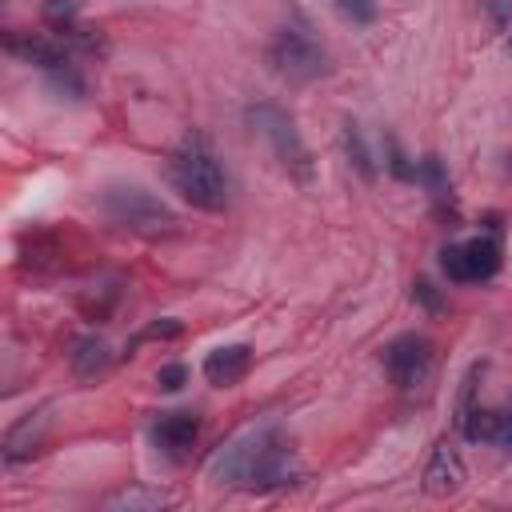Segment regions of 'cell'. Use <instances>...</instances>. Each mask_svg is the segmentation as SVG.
I'll return each mask as SVG.
<instances>
[{
	"label": "cell",
	"mask_w": 512,
	"mask_h": 512,
	"mask_svg": "<svg viewBox=\"0 0 512 512\" xmlns=\"http://www.w3.org/2000/svg\"><path fill=\"white\" fill-rule=\"evenodd\" d=\"M508 48H512V40H508Z\"/></svg>",
	"instance_id": "obj_24"
},
{
	"label": "cell",
	"mask_w": 512,
	"mask_h": 512,
	"mask_svg": "<svg viewBox=\"0 0 512 512\" xmlns=\"http://www.w3.org/2000/svg\"><path fill=\"white\" fill-rule=\"evenodd\" d=\"M112 364V352L100 336H76L72 348H68V368L80 376V380H96L100 372H108Z\"/></svg>",
	"instance_id": "obj_13"
},
{
	"label": "cell",
	"mask_w": 512,
	"mask_h": 512,
	"mask_svg": "<svg viewBox=\"0 0 512 512\" xmlns=\"http://www.w3.org/2000/svg\"><path fill=\"white\" fill-rule=\"evenodd\" d=\"M344 152H348V164L364 176V180H376V164H372V152H368V144H364V136H360V128L348 120L344 124Z\"/></svg>",
	"instance_id": "obj_15"
},
{
	"label": "cell",
	"mask_w": 512,
	"mask_h": 512,
	"mask_svg": "<svg viewBox=\"0 0 512 512\" xmlns=\"http://www.w3.org/2000/svg\"><path fill=\"white\" fill-rule=\"evenodd\" d=\"M100 212L112 228L120 232H132V236H148V240H160V236H176L180 232V220L176 212L144 192V188H108L100 192Z\"/></svg>",
	"instance_id": "obj_3"
},
{
	"label": "cell",
	"mask_w": 512,
	"mask_h": 512,
	"mask_svg": "<svg viewBox=\"0 0 512 512\" xmlns=\"http://www.w3.org/2000/svg\"><path fill=\"white\" fill-rule=\"evenodd\" d=\"M44 80H48L52 92H60V96H68V100H84V80H80V72L72 68V60L60 64V68H52V72H44Z\"/></svg>",
	"instance_id": "obj_16"
},
{
	"label": "cell",
	"mask_w": 512,
	"mask_h": 512,
	"mask_svg": "<svg viewBox=\"0 0 512 512\" xmlns=\"http://www.w3.org/2000/svg\"><path fill=\"white\" fill-rule=\"evenodd\" d=\"M156 384H160L164 392H180V388L188 384V368H184V364H164V368L156 372Z\"/></svg>",
	"instance_id": "obj_21"
},
{
	"label": "cell",
	"mask_w": 512,
	"mask_h": 512,
	"mask_svg": "<svg viewBox=\"0 0 512 512\" xmlns=\"http://www.w3.org/2000/svg\"><path fill=\"white\" fill-rule=\"evenodd\" d=\"M460 432H464V440H468V444H496L500 412H492V408H480V404H476L472 412H464Z\"/></svg>",
	"instance_id": "obj_14"
},
{
	"label": "cell",
	"mask_w": 512,
	"mask_h": 512,
	"mask_svg": "<svg viewBox=\"0 0 512 512\" xmlns=\"http://www.w3.org/2000/svg\"><path fill=\"white\" fill-rule=\"evenodd\" d=\"M160 504H168V496H160V492H140V488L120 492V496L108 500V508H160Z\"/></svg>",
	"instance_id": "obj_18"
},
{
	"label": "cell",
	"mask_w": 512,
	"mask_h": 512,
	"mask_svg": "<svg viewBox=\"0 0 512 512\" xmlns=\"http://www.w3.org/2000/svg\"><path fill=\"white\" fill-rule=\"evenodd\" d=\"M440 268L452 284H484L500 272V240L496 236H472L460 244H444Z\"/></svg>",
	"instance_id": "obj_6"
},
{
	"label": "cell",
	"mask_w": 512,
	"mask_h": 512,
	"mask_svg": "<svg viewBox=\"0 0 512 512\" xmlns=\"http://www.w3.org/2000/svg\"><path fill=\"white\" fill-rule=\"evenodd\" d=\"M196 436H200L196 412H160V420L152 424V444L172 460H184L188 448L196 444Z\"/></svg>",
	"instance_id": "obj_9"
},
{
	"label": "cell",
	"mask_w": 512,
	"mask_h": 512,
	"mask_svg": "<svg viewBox=\"0 0 512 512\" xmlns=\"http://www.w3.org/2000/svg\"><path fill=\"white\" fill-rule=\"evenodd\" d=\"M412 296H416V300H420L428 312H436V308H440V292H436L428 280H416V284H412Z\"/></svg>",
	"instance_id": "obj_22"
},
{
	"label": "cell",
	"mask_w": 512,
	"mask_h": 512,
	"mask_svg": "<svg viewBox=\"0 0 512 512\" xmlns=\"http://www.w3.org/2000/svg\"><path fill=\"white\" fill-rule=\"evenodd\" d=\"M384 372L396 388L412 392L420 384H428L432 376V340L420 332H404L384 348Z\"/></svg>",
	"instance_id": "obj_7"
},
{
	"label": "cell",
	"mask_w": 512,
	"mask_h": 512,
	"mask_svg": "<svg viewBox=\"0 0 512 512\" xmlns=\"http://www.w3.org/2000/svg\"><path fill=\"white\" fill-rule=\"evenodd\" d=\"M4 48H8L12 56H20L24 64H36L40 72H52V68L68 64V44H64L60 36H32V32L20 36V32H8Z\"/></svg>",
	"instance_id": "obj_10"
},
{
	"label": "cell",
	"mask_w": 512,
	"mask_h": 512,
	"mask_svg": "<svg viewBox=\"0 0 512 512\" xmlns=\"http://www.w3.org/2000/svg\"><path fill=\"white\" fill-rule=\"evenodd\" d=\"M268 60L288 80H316V76H324L332 68L328 48L312 36V28L304 20H292V24L276 28V36L268 44Z\"/></svg>",
	"instance_id": "obj_4"
},
{
	"label": "cell",
	"mask_w": 512,
	"mask_h": 512,
	"mask_svg": "<svg viewBox=\"0 0 512 512\" xmlns=\"http://www.w3.org/2000/svg\"><path fill=\"white\" fill-rule=\"evenodd\" d=\"M44 428H48V412H28L20 424H12L4 436V464H20L24 456H32L44 440Z\"/></svg>",
	"instance_id": "obj_12"
},
{
	"label": "cell",
	"mask_w": 512,
	"mask_h": 512,
	"mask_svg": "<svg viewBox=\"0 0 512 512\" xmlns=\"http://www.w3.org/2000/svg\"><path fill=\"white\" fill-rule=\"evenodd\" d=\"M172 188L200 212H224L228 208V172L216 160V152L208 148V140L188 136L168 164Z\"/></svg>",
	"instance_id": "obj_2"
},
{
	"label": "cell",
	"mask_w": 512,
	"mask_h": 512,
	"mask_svg": "<svg viewBox=\"0 0 512 512\" xmlns=\"http://www.w3.org/2000/svg\"><path fill=\"white\" fill-rule=\"evenodd\" d=\"M332 4L348 24H372L376 20V0H332Z\"/></svg>",
	"instance_id": "obj_20"
},
{
	"label": "cell",
	"mask_w": 512,
	"mask_h": 512,
	"mask_svg": "<svg viewBox=\"0 0 512 512\" xmlns=\"http://www.w3.org/2000/svg\"><path fill=\"white\" fill-rule=\"evenodd\" d=\"M464 480H468V468H464L460 448H452L448 440H440V444L432 448L428 464H424L420 488H424L432 500H448V496H456V492L464 488Z\"/></svg>",
	"instance_id": "obj_8"
},
{
	"label": "cell",
	"mask_w": 512,
	"mask_h": 512,
	"mask_svg": "<svg viewBox=\"0 0 512 512\" xmlns=\"http://www.w3.org/2000/svg\"><path fill=\"white\" fill-rule=\"evenodd\" d=\"M248 368H252V348L248 344H224V348H216V352L204 356V380L212 388L240 384L248 376Z\"/></svg>",
	"instance_id": "obj_11"
},
{
	"label": "cell",
	"mask_w": 512,
	"mask_h": 512,
	"mask_svg": "<svg viewBox=\"0 0 512 512\" xmlns=\"http://www.w3.org/2000/svg\"><path fill=\"white\" fill-rule=\"evenodd\" d=\"M212 480L248 492H276L300 480V460L276 424H260L212 456Z\"/></svg>",
	"instance_id": "obj_1"
},
{
	"label": "cell",
	"mask_w": 512,
	"mask_h": 512,
	"mask_svg": "<svg viewBox=\"0 0 512 512\" xmlns=\"http://www.w3.org/2000/svg\"><path fill=\"white\" fill-rule=\"evenodd\" d=\"M248 120L260 128V136L272 144V152H276V160L288 168V176H296L300 184H312V152H308V144L300 140V132H296V120L280 108V104H256L252 112H248Z\"/></svg>",
	"instance_id": "obj_5"
},
{
	"label": "cell",
	"mask_w": 512,
	"mask_h": 512,
	"mask_svg": "<svg viewBox=\"0 0 512 512\" xmlns=\"http://www.w3.org/2000/svg\"><path fill=\"white\" fill-rule=\"evenodd\" d=\"M180 332H184V324H180V320H156V324H148V328H144V332L124 348V356H132V348H140L144 340H176Z\"/></svg>",
	"instance_id": "obj_17"
},
{
	"label": "cell",
	"mask_w": 512,
	"mask_h": 512,
	"mask_svg": "<svg viewBox=\"0 0 512 512\" xmlns=\"http://www.w3.org/2000/svg\"><path fill=\"white\" fill-rule=\"evenodd\" d=\"M80 8H84V0H48L44 4V20L56 24V28H68V24H76Z\"/></svg>",
	"instance_id": "obj_19"
},
{
	"label": "cell",
	"mask_w": 512,
	"mask_h": 512,
	"mask_svg": "<svg viewBox=\"0 0 512 512\" xmlns=\"http://www.w3.org/2000/svg\"><path fill=\"white\" fill-rule=\"evenodd\" d=\"M496 444L512 452V408H508V412H500V432H496Z\"/></svg>",
	"instance_id": "obj_23"
}]
</instances>
